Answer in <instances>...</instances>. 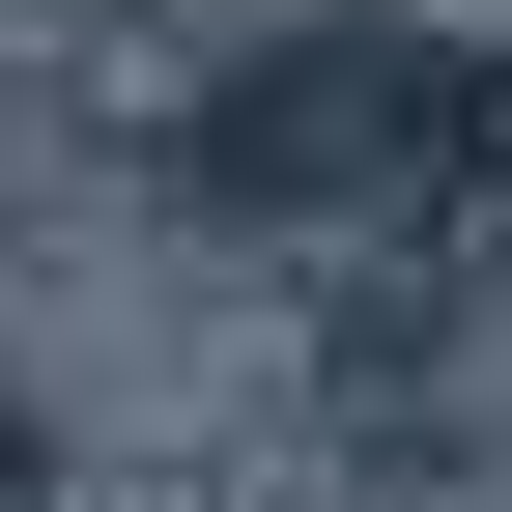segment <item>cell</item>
<instances>
[{
  "label": "cell",
  "instance_id": "cell-2",
  "mask_svg": "<svg viewBox=\"0 0 512 512\" xmlns=\"http://www.w3.org/2000/svg\"><path fill=\"white\" fill-rule=\"evenodd\" d=\"M0 512H29V456H0Z\"/></svg>",
  "mask_w": 512,
  "mask_h": 512
},
{
  "label": "cell",
  "instance_id": "cell-1",
  "mask_svg": "<svg viewBox=\"0 0 512 512\" xmlns=\"http://www.w3.org/2000/svg\"><path fill=\"white\" fill-rule=\"evenodd\" d=\"M484 143V86L427 29H313L285 86H228V171H285V200H370V171H456Z\"/></svg>",
  "mask_w": 512,
  "mask_h": 512
}]
</instances>
